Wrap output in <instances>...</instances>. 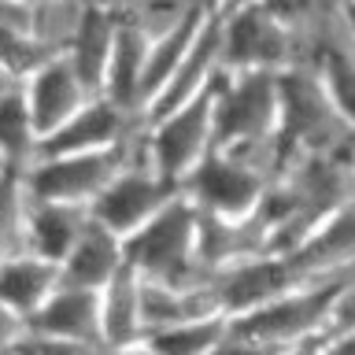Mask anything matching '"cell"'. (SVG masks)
<instances>
[{"instance_id": "cell-1", "label": "cell", "mask_w": 355, "mask_h": 355, "mask_svg": "<svg viewBox=\"0 0 355 355\" xmlns=\"http://www.w3.org/2000/svg\"><path fill=\"white\" fill-rule=\"evenodd\" d=\"M352 130L344 126L326 89L311 67H288L277 74V130H274V174L307 155H344Z\"/></svg>"}, {"instance_id": "cell-2", "label": "cell", "mask_w": 355, "mask_h": 355, "mask_svg": "<svg viewBox=\"0 0 355 355\" xmlns=\"http://www.w3.org/2000/svg\"><path fill=\"white\" fill-rule=\"evenodd\" d=\"M277 130V74H230L215 85V148L237 152L274 178Z\"/></svg>"}, {"instance_id": "cell-3", "label": "cell", "mask_w": 355, "mask_h": 355, "mask_svg": "<svg viewBox=\"0 0 355 355\" xmlns=\"http://www.w3.org/2000/svg\"><path fill=\"white\" fill-rule=\"evenodd\" d=\"M126 266L141 282L189 288L207 282L196 259V207L178 193L155 218L122 241Z\"/></svg>"}, {"instance_id": "cell-4", "label": "cell", "mask_w": 355, "mask_h": 355, "mask_svg": "<svg viewBox=\"0 0 355 355\" xmlns=\"http://www.w3.org/2000/svg\"><path fill=\"white\" fill-rule=\"evenodd\" d=\"M355 282L352 274H333V277H318L293 288V293L270 300V304L248 311V315L230 318V333L244 340H259V344H274V348H296L304 340L326 337L333 307H337L340 293Z\"/></svg>"}, {"instance_id": "cell-5", "label": "cell", "mask_w": 355, "mask_h": 355, "mask_svg": "<svg viewBox=\"0 0 355 355\" xmlns=\"http://www.w3.org/2000/svg\"><path fill=\"white\" fill-rule=\"evenodd\" d=\"M144 133L148 126L137 130L133 137H126L115 148H100V152H74V155H44L33 159L22 171V189L30 200H49V204H74L89 207L93 200L107 189V182L115 178L130 159L144 155Z\"/></svg>"}, {"instance_id": "cell-6", "label": "cell", "mask_w": 355, "mask_h": 355, "mask_svg": "<svg viewBox=\"0 0 355 355\" xmlns=\"http://www.w3.org/2000/svg\"><path fill=\"white\" fill-rule=\"evenodd\" d=\"M222 71L230 74H282L300 67V41L274 22L255 0H226L218 11Z\"/></svg>"}, {"instance_id": "cell-7", "label": "cell", "mask_w": 355, "mask_h": 355, "mask_svg": "<svg viewBox=\"0 0 355 355\" xmlns=\"http://www.w3.org/2000/svg\"><path fill=\"white\" fill-rule=\"evenodd\" d=\"M270 182V171L237 152L211 148L193 171L182 178L178 193L193 204L200 215L215 218H248L259 204L263 189Z\"/></svg>"}, {"instance_id": "cell-8", "label": "cell", "mask_w": 355, "mask_h": 355, "mask_svg": "<svg viewBox=\"0 0 355 355\" xmlns=\"http://www.w3.org/2000/svg\"><path fill=\"white\" fill-rule=\"evenodd\" d=\"M215 85L193 96L189 104L148 122L144 152H148L152 171L171 185H182V178L215 148Z\"/></svg>"}, {"instance_id": "cell-9", "label": "cell", "mask_w": 355, "mask_h": 355, "mask_svg": "<svg viewBox=\"0 0 355 355\" xmlns=\"http://www.w3.org/2000/svg\"><path fill=\"white\" fill-rule=\"evenodd\" d=\"M178 196V185L159 178L148 163V152L130 159L122 171L107 182V189L89 204V218L111 230L119 241L133 237L144 222L155 218L159 211Z\"/></svg>"}, {"instance_id": "cell-10", "label": "cell", "mask_w": 355, "mask_h": 355, "mask_svg": "<svg viewBox=\"0 0 355 355\" xmlns=\"http://www.w3.org/2000/svg\"><path fill=\"white\" fill-rule=\"evenodd\" d=\"M300 67H311V74L326 89L329 104L344 119V126L355 133V41L344 30L337 8H329L318 19V26L307 33Z\"/></svg>"}, {"instance_id": "cell-11", "label": "cell", "mask_w": 355, "mask_h": 355, "mask_svg": "<svg viewBox=\"0 0 355 355\" xmlns=\"http://www.w3.org/2000/svg\"><path fill=\"white\" fill-rule=\"evenodd\" d=\"M144 126H148L144 119L122 111L119 104H111L107 96H93L78 115H71L60 130H52L49 137L37 144V159H44V155H74V152L115 148V144H122Z\"/></svg>"}, {"instance_id": "cell-12", "label": "cell", "mask_w": 355, "mask_h": 355, "mask_svg": "<svg viewBox=\"0 0 355 355\" xmlns=\"http://www.w3.org/2000/svg\"><path fill=\"white\" fill-rule=\"evenodd\" d=\"M26 329L41 333V337H52V340H63V344H74V348H85V352H104V337H100V293L60 282V288L26 322Z\"/></svg>"}, {"instance_id": "cell-13", "label": "cell", "mask_w": 355, "mask_h": 355, "mask_svg": "<svg viewBox=\"0 0 355 355\" xmlns=\"http://www.w3.org/2000/svg\"><path fill=\"white\" fill-rule=\"evenodd\" d=\"M218 74H222V44H218V19H215V11H211L207 22L200 26V33L193 37V44H189V52L182 55L174 78L163 85V93L152 100L144 122H155L159 115H166V111L189 104L193 96H200L204 89L215 85Z\"/></svg>"}, {"instance_id": "cell-14", "label": "cell", "mask_w": 355, "mask_h": 355, "mask_svg": "<svg viewBox=\"0 0 355 355\" xmlns=\"http://www.w3.org/2000/svg\"><path fill=\"white\" fill-rule=\"evenodd\" d=\"M22 85H26L30 115H33V126H37L41 141L93 100V93L82 85V78L71 71V63H67L63 55H55V60H49L44 67H37Z\"/></svg>"}, {"instance_id": "cell-15", "label": "cell", "mask_w": 355, "mask_h": 355, "mask_svg": "<svg viewBox=\"0 0 355 355\" xmlns=\"http://www.w3.org/2000/svg\"><path fill=\"white\" fill-rule=\"evenodd\" d=\"M296 263V270L307 282L333 274H352L355 270V200L344 204L337 215H329L300 248L285 252Z\"/></svg>"}, {"instance_id": "cell-16", "label": "cell", "mask_w": 355, "mask_h": 355, "mask_svg": "<svg viewBox=\"0 0 355 355\" xmlns=\"http://www.w3.org/2000/svg\"><path fill=\"white\" fill-rule=\"evenodd\" d=\"M89 226V207L74 204H49V200H30L26 196V230H22V252L49 259L60 266L78 237Z\"/></svg>"}, {"instance_id": "cell-17", "label": "cell", "mask_w": 355, "mask_h": 355, "mask_svg": "<svg viewBox=\"0 0 355 355\" xmlns=\"http://www.w3.org/2000/svg\"><path fill=\"white\" fill-rule=\"evenodd\" d=\"M207 15H211V11L204 4H196V8H189L174 26H166L163 33H155V37L148 41L144 74H141V119L148 115L152 100L163 93V85L174 78L178 63H182V55L189 52V44H193V37L200 33V26L207 22Z\"/></svg>"}, {"instance_id": "cell-18", "label": "cell", "mask_w": 355, "mask_h": 355, "mask_svg": "<svg viewBox=\"0 0 355 355\" xmlns=\"http://www.w3.org/2000/svg\"><path fill=\"white\" fill-rule=\"evenodd\" d=\"M115 26L119 22L104 4H85V15H82L71 44H67V52H63V60L71 63V71L82 78V85L93 96H100V89H104L111 44H115Z\"/></svg>"}, {"instance_id": "cell-19", "label": "cell", "mask_w": 355, "mask_h": 355, "mask_svg": "<svg viewBox=\"0 0 355 355\" xmlns=\"http://www.w3.org/2000/svg\"><path fill=\"white\" fill-rule=\"evenodd\" d=\"M148 41H152V33H144L141 26H130V22H119L115 44H111V60H107V74H104V89H100V96H107L111 104H119L122 111H130L137 119H141V74H144Z\"/></svg>"}, {"instance_id": "cell-20", "label": "cell", "mask_w": 355, "mask_h": 355, "mask_svg": "<svg viewBox=\"0 0 355 355\" xmlns=\"http://www.w3.org/2000/svg\"><path fill=\"white\" fill-rule=\"evenodd\" d=\"M122 263H126V255H122V241L111 230L100 226V222L89 218L85 233L78 237L71 255L60 263V282L100 293V288H104L111 277L122 270Z\"/></svg>"}, {"instance_id": "cell-21", "label": "cell", "mask_w": 355, "mask_h": 355, "mask_svg": "<svg viewBox=\"0 0 355 355\" xmlns=\"http://www.w3.org/2000/svg\"><path fill=\"white\" fill-rule=\"evenodd\" d=\"M60 288V266L37 259L30 252H19L0 263V304L15 311L22 322H30L41 304Z\"/></svg>"}, {"instance_id": "cell-22", "label": "cell", "mask_w": 355, "mask_h": 355, "mask_svg": "<svg viewBox=\"0 0 355 355\" xmlns=\"http://www.w3.org/2000/svg\"><path fill=\"white\" fill-rule=\"evenodd\" d=\"M100 337L104 348L144 340L141 326V277L122 263V270L100 288Z\"/></svg>"}, {"instance_id": "cell-23", "label": "cell", "mask_w": 355, "mask_h": 355, "mask_svg": "<svg viewBox=\"0 0 355 355\" xmlns=\"http://www.w3.org/2000/svg\"><path fill=\"white\" fill-rule=\"evenodd\" d=\"M37 126L30 115L26 85L19 78H4L0 82V155H4L8 171L22 174L26 166L37 159Z\"/></svg>"}, {"instance_id": "cell-24", "label": "cell", "mask_w": 355, "mask_h": 355, "mask_svg": "<svg viewBox=\"0 0 355 355\" xmlns=\"http://www.w3.org/2000/svg\"><path fill=\"white\" fill-rule=\"evenodd\" d=\"M85 4L89 0H26L33 44L49 55H63L85 15Z\"/></svg>"}, {"instance_id": "cell-25", "label": "cell", "mask_w": 355, "mask_h": 355, "mask_svg": "<svg viewBox=\"0 0 355 355\" xmlns=\"http://www.w3.org/2000/svg\"><path fill=\"white\" fill-rule=\"evenodd\" d=\"M226 333H230V318L211 315V318H193V322H182V326L155 329L144 340L159 355H207Z\"/></svg>"}, {"instance_id": "cell-26", "label": "cell", "mask_w": 355, "mask_h": 355, "mask_svg": "<svg viewBox=\"0 0 355 355\" xmlns=\"http://www.w3.org/2000/svg\"><path fill=\"white\" fill-rule=\"evenodd\" d=\"M204 4V0H107V11L119 22H130V26H141L144 33H163L166 26H174L178 19L185 15L189 8Z\"/></svg>"}, {"instance_id": "cell-27", "label": "cell", "mask_w": 355, "mask_h": 355, "mask_svg": "<svg viewBox=\"0 0 355 355\" xmlns=\"http://www.w3.org/2000/svg\"><path fill=\"white\" fill-rule=\"evenodd\" d=\"M22 230H26V189L15 171L0 178V263L22 252Z\"/></svg>"}, {"instance_id": "cell-28", "label": "cell", "mask_w": 355, "mask_h": 355, "mask_svg": "<svg viewBox=\"0 0 355 355\" xmlns=\"http://www.w3.org/2000/svg\"><path fill=\"white\" fill-rule=\"evenodd\" d=\"M255 4H259L274 22H282V26L293 33V37L300 41V52H304L307 33L315 30L318 19L329 11L326 0H255Z\"/></svg>"}, {"instance_id": "cell-29", "label": "cell", "mask_w": 355, "mask_h": 355, "mask_svg": "<svg viewBox=\"0 0 355 355\" xmlns=\"http://www.w3.org/2000/svg\"><path fill=\"white\" fill-rule=\"evenodd\" d=\"M207 355H293V348H274V344L244 340V337H233V333H226V337H222Z\"/></svg>"}, {"instance_id": "cell-30", "label": "cell", "mask_w": 355, "mask_h": 355, "mask_svg": "<svg viewBox=\"0 0 355 355\" xmlns=\"http://www.w3.org/2000/svg\"><path fill=\"white\" fill-rule=\"evenodd\" d=\"M355 326V282L340 293L337 307H333V318H329V329L326 333H337V329H352Z\"/></svg>"}, {"instance_id": "cell-31", "label": "cell", "mask_w": 355, "mask_h": 355, "mask_svg": "<svg viewBox=\"0 0 355 355\" xmlns=\"http://www.w3.org/2000/svg\"><path fill=\"white\" fill-rule=\"evenodd\" d=\"M22 333H26V322H22L15 311H8L4 304H0V348H11Z\"/></svg>"}, {"instance_id": "cell-32", "label": "cell", "mask_w": 355, "mask_h": 355, "mask_svg": "<svg viewBox=\"0 0 355 355\" xmlns=\"http://www.w3.org/2000/svg\"><path fill=\"white\" fill-rule=\"evenodd\" d=\"M100 355H159V352H152L148 340H137V344H122V348H104Z\"/></svg>"}, {"instance_id": "cell-33", "label": "cell", "mask_w": 355, "mask_h": 355, "mask_svg": "<svg viewBox=\"0 0 355 355\" xmlns=\"http://www.w3.org/2000/svg\"><path fill=\"white\" fill-rule=\"evenodd\" d=\"M340 11V22H344V30L352 33V41H355V4H344V8H337Z\"/></svg>"}, {"instance_id": "cell-34", "label": "cell", "mask_w": 355, "mask_h": 355, "mask_svg": "<svg viewBox=\"0 0 355 355\" xmlns=\"http://www.w3.org/2000/svg\"><path fill=\"white\" fill-rule=\"evenodd\" d=\"M344 163H348V171H352V178H355V133H352L348 148H344Z\"/></svg>"}, {"instance_id": "cell-35", "label": "cell", "mask_w": 355, "mask_h": 355, "mask_svg": "<svg viewBox=\"0 0 355 355\" xmlns=\"http://www.w3.org/2000/svg\"><path fill=\"white\" fill-rule=\"evenodd\" d=\"M222 4H226V0H204V8H207V11H218Z\"/></svg>"}, {"instance_id": "cell-36", "label": "cell", "mask_w": 355, "mask_h": 355, "mask_svg": "<svg viewBox=\"0 0 355 355\" xmlns=\"http://www.w3.org/2000/svg\"><path fill=\"white\" fill-rule=\"evenodd\" d=\"M329 8H344V4H352V0H326Z\"/></svg>"}, {"instance_id": "cell-37", "label": "cell", "mask_w": 355, "mask_h": 355, "mask_svg": "<svg viewBox=\"0 0 355 355\" xmlns=\"http://www.w3.org/2000/svg\"><path fill=\"white\" fill-rule=\"evenodd\" d=\"M8 174V163H4V155H0V178H4Z\"/></svg>"}, {"instance_id": "cell-38", "label": "cell", "mask_w": 355, "mask_h": 355, "mask_svg": "<svg viewBox=\"0 0 355 355\" xmlns=\"http://www.w3.org/2000/svg\"><path fill=\"white\" fill-rule=\"evenodd\" d=\"M89 4H107V0H89Z\"/></svg>"}, {"instance_id": "cell-39", "label": "cell", "mask_w": 355, "mask_h": 355, "mask_svg": "<svg viewBox=\"0 0 355 355\" xmlns=\"http://www.w3.org/2000/svg\"><path fill=\"white\" fill-rule=\"evenodd\" d=\"M4 4H22V0H4Z\"/></svg>"}, {"instance_id": "cell-40", "label": "cell", "mask_w": 355, "mask_h": 355, "mask_svg": "<svg viewBox=\"0 0 355 355\" xmlns=\"http://www.w3.org/2000/svg\"><path fill=\"white\" fill-rule=\"evenodd\" d=\"M4 78H8V74H4V71H0V82H4Z\"/></svg>"}, {"instance_id": "cell-41", "label": "cell", "mask_w": 355, "mask_h": 355, "mask_svg": "<svg viewBox=\"0 0 355 355\" xmlns=\"http://www.w3.org/2000/svg\"><path fill=\"white\" fill-rule=\"evenodd\" d=\"M352 4H355V0H352Z\"/></svg>"}]
</instances>
